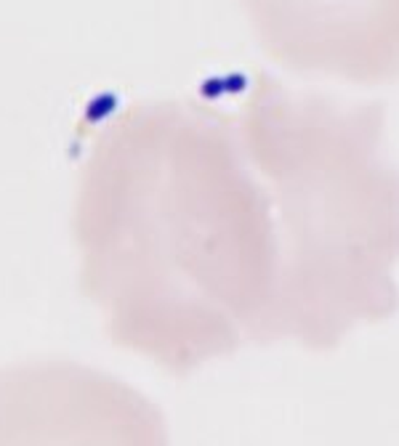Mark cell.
<instances>
[{"instance_id":"1","label":"cell","mask_w":399,"mask_h":446,"mask_svg":"<svg viewBox=\"0 0 399 446\" xmlns=\"http://www.w3.org/2000/svg\"><path fill=\"white\" fill-rule=\"evenodd\" d=\"M80 290L117 348L189 375L269 346L279 245L237 120L144 98L91 143L72 202Z\"/></svg>"},{"instance_id":"2","label":"cell","mask_w":399,"mask_h":446,"mask_svg":"<svg viewBox=\"0 0 399 446\" xmlns=\"http://www.w3.org/2000/svg\"><path fill=\"white\" fill-rule=\"evenodd\" d=\"M234 120L279 245L269 343L338 348L399 308V168L383 109L258 80Z\"/></svg>"},{"instance_id":"3","label":"cell","mask_w":399,"mask_h":446,"mask_svg":"<svg viewBox=\"0 0 399 446\" xmlns=\"http://www.w3.org/2000/svg\"><path fill=\"white\" fill-rule=\"evenodd\" d=\"M264 54L301 77L383 86L399 77V0H240Z\"/></svg>"}]
</instances>
